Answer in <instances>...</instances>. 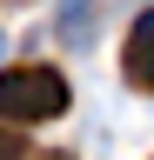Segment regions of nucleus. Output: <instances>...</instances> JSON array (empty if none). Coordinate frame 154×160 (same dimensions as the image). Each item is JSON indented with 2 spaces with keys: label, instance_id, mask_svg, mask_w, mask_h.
Here are the masks:
<instances>
[{
  "label": "nucleus",
  "instance_id": "nucleus-1",
  "mask_svg": "<svg viewBox=\"0 0 154 160\" xmlns=\"http://www.w3.org/2000/svg\"><path fill=\"white\" fill-rule=\"evenodd\" d=\"M54 113H67V80L54 67L0 73V120H54Z\"/></svg>",
  "mask_w": 154,
  "mask_h": 160
},
{
  "label": "nucleus",
  "instance_id": "nucleus-2",
  "mask_svg": "<svg viewBox=\"0 0 154 160\" xmlns=\"http://www.w3.org/2000/svg\"><path fill=\"white\" fill-rule=\"evenodd\" d=\"M127 80L141 93H154V7L134 20V33H127Z\"/></svg>",
  "mask_w": 154,
  "mask_h": 160
},
{
  "label": "nucleus",
  "instance_id": "nucleus-3",
  "mask_svg": "<svg viewBox=\"0 0 154 160\" xmlns=\"http://www.w3.org/2000/svg\"><path fill=\"white\" fill-rule=\"evenodd\" d=\"M94 20H101L94 0H61V40H67V47H87V40H94Z\"/></svg>",
  "mask_w": 154,
  "mask_h": 160
},
{
  "label": "nucleus",
  "instance_id": "nucleus-4",
  "mask_svg": "<svg viewBox=\"0 0 154 160\" xmlns=\"http://www.w3.org/2000/svg\"><path fill=\"white\" fill-rule=\"evenodd\" d=\"M0 160H27V147H20V133H7V127H0Z\"/></svg>",
  "mask_w": 154,
  "mask_h": 160
},
{
  "label": "nucleus",
  "instance_id": "nucleus-5",
  "mask_svg": "<svg viewBox=\"0 0 154 160\" xmlns=\"http://www.w3.org/2000/svg\"><path fill=\"white\" fill-rule=\"evenodd\" d=\"M27 160H74V153H27Z\"/></svg>",
  "mask_w": 154,
  "mask_h": 160
},
{
  "label": "nucleus",
  "instance_id": "nucleus-6",
  "mask_svg": "<svg viewBox=\"0 0 154 160\" xmlns=\"http://www.w3.org/2000/svg\"><path fill=\"white\" fill-rule=\"evenodd\" d=\"M0 53H7V40H0Z\"/></svg>",
  "mask_w": 154,
  "mask_h": 160
}]
</instances>
